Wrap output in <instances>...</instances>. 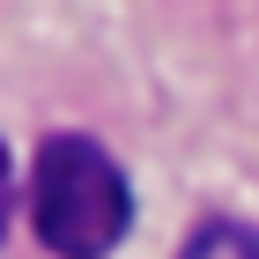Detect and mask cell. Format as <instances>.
<instances>
[{
  "mask_svg": "<svg viewBox=\"0 0 259 259\" xmlns=\"http://www.w3.org/2000/svg\"><path fill=\"white\" fill-rule=\"evenodd\" d=\"M22 200H30L37 244L60 259H104L134 230V185L119 156L89 134H45L22 170Z\"/></svg>",
  "mask_w": 259,
  "mask_h": 259,
  "instance_id": "cell-1",
  "label": "cell"
},
{
  "mask_svg": "<svg viewBox=\"0 0 259 259\" xmlns=\"http://www.w3.org/2000/svg\"><path fill=\"white\" fill-rule=\"evenodd\" d=\"M178 259H259V230L237 222V215H207L193 237H185Z\"/></svg>",
  "mask_w": 259,
  "mask_h": 259,
  "instance_id": "cell-2",
  "label": "cell"
}]
</instances>
